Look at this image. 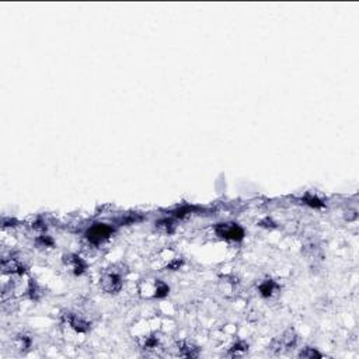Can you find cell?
<instances>
[{"mask_svg": "<svg viewBox=\"0 0 359 359\" xmlns=\"http://www.w3.org/2000/svg\"><path fill=\"white\" fill-rule=\"evenodd\" d=\"M303 201H304V204L310 205L313 208H321V206H324V204L321 202L320 199L317 196H313V195H306Z\"/></svg>", "mask_w": 359, "mask_h": 359, "instance_id": "14", "label": "cell"}, {"mask_svg": "<svg viewBox=\"0 0 359 359\" xmlns=\"http://www.w3.org/2000/svg\"><path fill=\"white\" fill-rule=\"evenodd\" d=\"M157 224V227L160 229V230H163L165 233H170L171 230H173V222L171 221H168V219H165V221H160Z\"/></svg>", "mask_w": 359, "mask_h": 359, "instance_id": "15", "label": "cell"}, {"mask_svg": "<svg viewBox=\"0 0 359 359\" xmlns=\"http://www.w3.org/2000/svg\"><path fill=\"white\" fill-rule=\"evenodd\" d=\"M279 289L278 283L272 279H265V281L260 282L258 285V293L261 295L262 298L268 299V298H272L276 292Z\"/></svg>", "mask_w": 359, "mask_h": 359, "instance_id": "9", "label": "cell"}, {"mask_svg": "<svg viewBox=\"0 0 359 359\" xmlns=\"http://www.w3.org/2000/svg\"><path fill=\"white\" fill-rule=\"evenodd\" d=\"M218 236L223 237L226 240H242L244 237V230L236 223H221L216 227Z\"/></svg>", "mask_w": 359, "mask_h": 359, "instance_id": "5", "label": "cell"}, {"mask_svg": "<svg viewBox=\"0 0 359 359\" xmlns=\"http://www.w3.org/2000/svg\"><path fill=\"white\" fill-rule=\"evenodd\" d=\"M299 357L301 358H321V354L317 350H314V348H304V350H302V352L299 354Z\"/></svg>", "mask_w": 359, "mask_h": 359, "instance_id": "13", "label": "cell"}, {"mask_svg": "<svg viewBox=\"0 0 359 359\" xmlns=\"http://www.w3.org/2000/svg\"><path fill=\"white\" fill-rule=\"evenodd\" d=\"M14 344H16V348L21 352H24V351H28L31 348V344H32V338L29 337L28 334H19V335H16V338H14Z\"/></svg>", "mask_w": 359, "mask_h": 359, "instance_id": "11", "label": "cell"}, {"mask_svg": "<svg viewBox=\"0 0 359 359\" xmlns=\"http://www.w3.org/2000/svg\"><path fill=\"white\" fill-rule=\"evenodd\" d=\"M170 288L163 281H146L140 285V293L146 298H165Z\"/></svg>", "mask_w": 359, "mask_h": 359, "instance_id": "2", "label": "cell"}, {"mask_svg": "<svg viewBox=\"0 0 359 359\" xmlns=\"http://www.w3.org/2000/svg\"><path fill=\"white\" fill-rule=\"evenodd\" d=\"M177 351L180 357H185V358H196L199 355V348L195 347L194 344L188 342V341H181L177 344Z\"/></svg>", "mask_w": 359, "mask_h": 359, "instance_id": "8", "label": "cell"}, {"mask_svg": "<svg viewBox=\"0 0 359 359\" xmlns=\"http://www.w3.org/2000/svg\"><path fill=\"white\" fill-rule=\"evenodd\" d=\"M296 342H298V335L292 329H289L282 334V337L278 341V348L279 350L281 348H292L296 345Z\"/></svg>", "mask_w": 359, "mask_h": 359, "instance_id": "10", "label": "cell"}, {"mask_svg": "<svg viewBox=\"0 0 359 359\" xmlns=\"http://www.w3.org/2000/svg\"><path fill=\"white\" fill-rule=\"evenodd\" d=\"M63 321L68 324L72 330H75L76 332H88L91 329V323L87 321L83 316H80L78 313H73V311H66L63 314Z\"/></svg>", "mask_w": 359, "mask_h": 359, "instance_id": "4", "label": "cell"}, {"mask_svg": "<svg viewBox=\"0 0 359 359\" xmlns=\"http://www.w3.org/2000/svg\"><path fill=\"white\" fill-rule=\"evenodd\" d=\"M65 264H66V267L75 275H82L83 272L86 271V268H87V264L83 261L79 255H75V254L66 255L65 257Z\"/></svg>", "mask_w": 359, "mask_h": 359, "instance_id": "6", "label": "cell"}, {"mask_svg": "<svg viewBox=\"0 0 359 359\" xmlns=\"http://www.w3.org/2000/svg\"><path fill=\"white\" fill-rule=\"evenodd\" d=\"M111 234H112L111 226L104 223H96L86 232V239L88 240V243L98 246L103 242H106Z\"/></svg>", "mask_w": 359, "mask_h": 359, "instance_id": "3", "label": "cell"}, {"mask_svg": "<svg viewBox=\"0 0 359 359\" xmlns=\"http://www.w3.org/2000/svg\"><path fill=\"white\" fill-rule=\"evenodd\" d=\"M100 286H101V289L106 292V293L117 295L118 292H121L122 286H124L122 274L117 271V270L106 271L103 274L101 279H100Z\"/></svg>", "mask_w": 359, "mask_h": 359, "instance_id": "1", "label": "cell"}, {"mask_svg": "<svg viewBox=\"0 0 359 359\" xmlns=\"http://www.w3.org/2000/svg\"><path fill=\"white\" fill-rule=\"evenodd\" d=\"M249 350V345L246 344V342H243V341H237L236 344L232 345V348L229 350L230 352V355L232 357H243L246 352Z\"/></svg>", "mask_w": 359, "mask_h": 359, "instance_id": "12", "label": "cell"}, {"mask_svg": "<svg viewBox=\"0 0 359 359\" xmlns=\"http://www.w3.org/2000/svg\"><path fill=\"white\" fill-rule=\"evenodd\" d=\"M1 268H3V272L10 274V275H23V274H24V267H23V264H21L17 258H14V257L3 258Z\"/></svg>", "mask_w": 359, "mask_h": 359, "instance_id": "7", "label": "cell"}]
</instances>
